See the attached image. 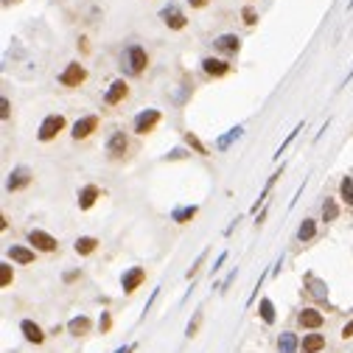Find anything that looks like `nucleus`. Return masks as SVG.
<instances>
[{"label":"nucleus","instance_id":"nucleus-1","mask_svg":"<svg viewBox=\"0 0 353 353\" xmlns=\"http://www.w3.org/2000/svg\"><path fill=\"white\" fill-rule=\"evenodd\" d=\"M123 65H127V70L129 73H143L146 70V65H149V56H146V51H143L140 45H129L127 51H123Z\"/></svg>","mask_w":353,"mask_h":353},{"label":"nucleus","instance_id":"nucleus-2","mask_svg":"<svg viewBox=\"0 0 353 353\" xmlns=\"http://www.w3.org/2000/svg\"><path fill=\"white\" fill-rule=\"evenodd\" d=\"M65 129V118L62 115H48L43 123H39V132H37V137L43 143H48V140H53L59 132Z\"/></svg>","mask_w":353,"mask_h":353},{"label":"nucleus","instance_id":"nucleus-3","mask_svg":"<svg viewBox=\"0 0 353 353\" xmlns=\"http://www.w3.org/2000/svg\"><path fill=\"white\" fill-rule=\"evenodd\" d=\"M85 79H87V70L81 68L79 62H70L68 68L59 73V85H65V87H79Z\"/></svg>","mask_w":353,"mask_h":353},{"label":"nucleus","instance_id":"nucleus-4","mask_svg":"<svg viewBox=\"0 0 353 353\" xmlns=\"http://www.w3.org/2000/svg\"><path fill=\"white\" fill-rule=\"evenodd\" d=\"M157 123H160V110H143L135 115V132L146 135V132H152Z\"/></svg>","mask_w":353,"mask_h":353},{"label":"nucleus","instance_id":"nucleus-5","mask_svg":"<svg viewBox=\"0 0 353 353\" xmlns=\"http://www.w3.org/2000/svg\"><path fill=\"white\" fill-rule=\"evenodd\" d=\"M28 244H34V250H43V253H53L59 247V241L45 230H28Z\"/></svg>","mask_w":353,"mask_h":353},{"label":"nucleus","instance_id":"nucleus-6","mask_svg":"<svg viewBox=\"0 0 353 353\" xmlns=\"http://www.w3.org/2000/svg\"><path fill=\"white\" fill-rule=\"evenodd\" d=\"M143 280H146V269H143V266H132V269H127V272H123L121 286H123V292H127V295H132L135 289H140Z\"/></svg>","mask_w":353,"mask_h":353},{"label":"nucleus","instance_id":"nucleus-7","mask_svg":"<svg viewBox=\"0 0 353 353\" xmlns=\"http://www.w3.org/2000/svg\"><path fill=\"white\" fill-rule=\"evenodd\" d=\"M31 182V171L26 165H17V169L9 171V179H6V191H20Z\"/></svg>","mask_w":353,"mask_h":353},{"label":"nucleus","instance_id":"nucleus-8","mask_svg":"<svg viewBox=\"0 0 353 353\" xmlns=\"http://www.w3.org/2000/svg\"><path fill=\"white\" fill-rule=\"evenodd\" d=\"M160 17H163V23H165L169 28H174V31L185 28V23H188V20H185V14L179 11V6H177V3H169L163 11H160Z\"/></svg>","mask_w":353,"mask_h":353},{"label":"nucleus","instance_id":"nucleus-9","mask_svg":"<svg viewBox=\"0 0 353 353\" xmlns=\"http://www.w3.org/2000/svg\"><path fill=\"white\" fill-rule=\"evenodd\" d=\"M95 129H98V115H85V118H79V121L73 123V137L81 140V137H90Z\"/></svg>","mask_w":353,"mask_h":353},{"label":"nucleus","instance_id":"nucleus-10","mask_svg":"<svg viewBox=\"0 0 353 353\" xmlns=\"http://www.w3.org/2000/svg\"><path fill=\"white\" fill-rule=\"evenodd\" d=\"M107 154H110V157H123V154H127V135L115 129V132L107 137Z\"/></svg>","mask_w":353,"mask_h":353},{"label":"nucleus","instance_id":"nucleus-11","mask_svg":"<svg viewBox=\"0 0 353 353\" xmlns=\"http://www.w3.org/2000/svg\"><path fill=\"white\" fill-rule=\"evenodd\" d=\"M127 93H129V87H127V81L123 79H118V81H112L110 85V90L104 93V104H121L123 98H127Z\"/></svg>","mask_w":353,"mask_h":353},{"label":"nucleus","instance_id":"nucleus-12","mask_svg":"<svg viewBox=\"0 0 353 353\" xmlns=\"http://www.w3.org/2000/svg\"><path fill=\"white\" fill-rule=\"evenodd\" d=\"M20 331H23V337H26L28 342H34V345H43L45 334H43V328H39L37 322H31V320H23V322H20Z\"/></svg>","mask_w":353,"mask_h":353},{"label":"nucleus","instance_id":"nucleus-13","mask_svg":"<svg viewBox=\"0 0 353 353\" xmlns=\"http://www.w3.org/2000/svg\"><path fill=\"white\" fill-rule=\"evenodd\" d=\"M297 322H300L303 328H308V331H317V328L322 325V314L317 308H303L300 317H297Z\"/></svg>","mask_w":353,"mask_h":353},{"label":"nucleus","instance_id":"nucleus-14","mask_svg":"<svg viewBox=\"0 0 353 353\" xmlns=\"http://www.w3.org/2000/svg\"><path fill=\"white\" fill-rule=\"evenodd\" d=\"M202 70H205L207 76H224V73H230V65H227L224 59L207 56V59H202Z\"/></svg>","mask_w":353,"mask_h":353},{"label":"nucleus","instance_id":"nucleus-15","mask_svg":"<svg viewBox=\"0 0 353 353\" xmlns=\"http://www.w3.org/2000/svg\"><path fill=\"white\" fill-rule=\"evenodd\" d=\"M297 348H300V342H297V334L283 331V334L278 337V353H297Z\"/></svg>","mask_w":353,"mask_h":353},{"label":"nucleus","instance_id":"nucleus-16","mask_svg":"<svg viewBox=\"0 0 353 353\" xmlns=\"http://www.w3.org/2000/svg\"><path fill=\"white\" fill-rule=\"evenodd\" d=\"M300 348H303V353H320L325 348V337H322V334H306Z\"/></svg>","mask_w":353,"mask_h":353},{"label":"nucleus","instance_id":"nucleus-17","mask_svg":"<svg viewBox=\"0 0 353 353\" xmlns=\"http://www.w3.org/2000/svg\"><path fill=\"white\" fill-rule=\"evenodd\" d=\"M101 196V191L95 188V185H87V188H81V194H79V207L81 211H90L93 207V202Z\"/></svg>","mask_w":353,"mask_h":353},{"label":"nucleus","instance_id":"nucleus-18","mask_svg":"<svg viewBox=\"0 0 353 353\" xmlns=\"http://www.w3.org/2000/svg\"><path fill=\"white\" fill-rule=\"evenodd\" d=\"M90 328H93V322H90V317H85V314H81V317H73V320L68 322V331H70V334H76V337L87 334Z\"/></svg>","mask_w":353,"mask_h":353},{"label":"nucleus","instance_id":"nucleus-19","mask_svg":"<svg viewBox=\"0 0 353 353\" xmlns=\"http://www.w3.org/2000/svg\"><path fill=\"white\" fill-rule=\"evenodd\" d=\"M9 258L17 261V264H34V250L26 247H9Z\"/></svg>","mask_w":353,"mask_h":353},{"label":"nucleus","instance_id":"nucleus-20","mask_svg":"<svg viewBox=\"0 0 353 353\" xmlns=\"http://www.w3.org/2000/svg\"><path fill=\"white\" fill-rule=\"evenodd\" d=\"M95 247H98V238H93V236H79V238H76V253H79V255L95 253Z\"/></svg>","mask_w":353,"mask_h":353},{"label":"nucleus","instance_id":"nucleus-21","mask_svg":"<svg viewBox=\"0 0 353 353\" xmlns=\"http://www.w3.org/2000/svg\"><path fill=\"white\" fill-rule=\"evenodd\" d=\"M238 45H241V43H238L236 34H221V37L216 39V48H219V51H227V53H236Z\"/></svg>","mask_w":353,"mask_h":353},{"label":"nucleus","instance_id":"nucleus-22","mask_svg":"<svg viewBox=\"0 0 353 353\" xmlns=\"http://www.w3.org/2000/svg\"><path fill=\"white\" fill-rule=\"evenodd\" d=\"M241 135H244V127H233L230 132H227V135H221L219 140H216V149H221V152H224V149H230V143H236Z\"/></svg>","mask_w":353,"mask_h":353},{"label":"nucleus","instance_id":"nucleus-23","mask_svg":"<svg viewBox=\"0 0 353 353\" xmlns=\"http://www.w3.org/2000/svg\"><path fill=\"white\" fill-rule=\"evenodd\" d=\"M317 236V221L314 219H303V224L297 227V238L300 241H311Z\"/></svg>","mask_w":353,"mask_h":353},{"label":"nucleus","instance_id":"nucleus-24","mask_svg":"<svg viewBox=\"0 0 353 353\" xmlns=\"http://www.w3.org/2000/svg\"><path fill=\"white\" fill-rule=\"evenodd\" d=\"M196 216V205H188V207H177V211H171V221H177V224H185V221H191Z\"/></svg>","mask_w":353,"mask_h":353},{"label":"nucleus","instance_id":"nucleus-25","mask_svg":"<svg viewBox=\"0 0 353 353\" xmlns=\"http://www.w3.org/2000/svg\"><path fill=\"white\" fill-rule=\"evenodd\" d=\"M337 216H339L337 202H334V199H328V196H325V202H322V221H337Z\"/></svg>","mask_w":353,"mask_h":353},{"label":"nucleus","instance_id":"nucleus-26","mask_svg":"<svg viewBox=\"0 0 353 353\" xmlns=\"http://www.w3.org/2000/svg\"><path fill=\"white\" fill-rule=\"evenodd\" d=\"M258 311H261V320L266 322V325H272L275 322V306H272V300H261V306H258Z\"/></svg>","mask_w":353,"mask_h":353},{"label":"nucleus","instance_id":"nucleus-27","mask_svg":"<svg viewBox=\"0 0 353 353\" xmlns=\"http://www.w3.org/2000/svg\"><path fill=\"white\" fill-rule=\"evenodd\" d=\"M280 171H283V169H280ZM280 171H275V174H272V177L266 179V185H264V191H261V196H258V202H255V207H253V211H258V205H264V202H266V196H269V191H272V185L278 182Z\"/></svg>","mask_w":353,"mask_h":353},{"label":"nucleus","instance_id":"nucleus-28","mask_svg":"<svg viewBox=\"0 0 353 353\" xmlns=\"http://www.w3.org/2000/svg\"><path fill=\"white\" fill-rule=\"evenodd\" d=\"M339 196H342V202L353 205V177H345L342 179V185H339Z\"/></svg>","mask_w":353,"mask_h":353},{"label":"nucleus","instance_id":"nucleus-29","mask_svg":"<svg viewBox=\"0 0 353 353\" xmlns=\"http://www.w3.org/2000/svg\"><path fill=\"white\" fill-rule=\"evenodd\" d=\"M297 132H303V123H297V127H295V129H292V132H289V137H286V140H283V143H280V149H278V152H275V157H280V154H283V152H286V149H289V146H292V140H295V137H297Z\"/></svg>","mask_w":353,"mask_h":353},{"label":"nucleus","instance_id":"nucleus-30","mask_svg":"<svg viewBox=\"0 0 353 353\" xmlns=\"http://www.w3.org/2000/svg\"><path fill=\"white\" fill-rule=\"evenodd\" d=\"M185 143H188L191 149H196V154H207V149H205V146H202V143H199V137H196V135L185 132Z\"/></svg>","mask_w":353,"mask_h":353},{"label":"nucleus","instance_id":"nucleus-31","mask_svg":"<svg viewBox=\"0 0 353 353\" xmlns=\"http://www.w3.org/2000/svg\"><path fill=\"white\" fill-rule=\"evenodd\" d=\"M241 17H244V23H247V26H255V23H258V14H255V9H253V6H244Z\"/></svg>","mask_w":353,"mask_h":353},{"label":"nucleus","instance_id":"nucleus-32","mask_svg":"<svg viewBox=\"0 0 353 353\" xmlns=\"http://www.w3.org/2000/svg\"><path fill=\"white\" fill-rule=\"evenodd\" d=\"M199 322H202V311H196V314H194V320L188 322V328H185V337H194V334H196V328H199Z\"/></svg>","mask_w":353,"mask_h":353},{"label":"nucleus","instance_id":"nucleus-33","mask_svg":"<svg viewBox=\"0 0 353 353\" xmlns=\"http://www.w3.org/2000/svg\"><path fill=\"white\" fill-rule=\"evenodd\" d=\"M205 258H207V250H202V253H199V258L194 261V266L188 269V278H196V272H199V266H202V264H205Z\"/></svg>","mask_w":353,"mask_h":353},{"label":"nucleus","instance_id":"nucleus-34","mask_svg":"<svg viewBox=\"0 0 353 353\" xmlns=\"http://www.w3.org/2000/svg\"><path fill=\"white\" fill-rule=\"evenodd\" d=\"M11 278H14V272H11V266H0V286H3V289H6V286H9L11 283Z\"/></svg>","mask_w":353,"mask_h":353},{"label":"nucleus","instance_id":"nucleus-35","mask_svg":"<svg viewBox=\"0 0 353 353\" xmlns=\"http://www.w3.org/2000/svg\"><path fill=\"white\" fill-rule=\"evenodd\" d=\"M308 283H311V286H314V289H311V292H314V295H317V297H325V295H328V289H322V283H320V280H314V278H308Z\"/></svg>","mask_w":353,"mask_h":353},{"label":"nucleus","instance_id":"nucleus-36","mask_svg":"<svg viewBox=\"0 0 353 353\" xmlns=\"http://www.w3.org/2000/svg\"><path fill=\"white\" fill-rule=\"evenodd\" d=\"M0 118H9V98H0Z\"/></svg>","mask_w":353,"mask_h":353},{"label":"nucleus","instance_id":"nucleus-37","mask_svg":"<svg viewBox=\"0 0 353 353\" xmlns=\"http://www.w3.org/2000/svg\"><path fill=\"white\" fill-rule=\"evenodd\" d=\"M224 261H227V253H221V255H219V258H216V264H213V266H211V272H213V275H216V272H219V269H221V264H224Z\"/></svg>","mask_w":353,"mask_h":353},{"label":"nucleus","instance_id":"nucleus-38","mask_svg":"<svg viewBox=\"0 0 353 353\" xmlns=\"http://www.w3.org/2000/svg\"><path fill=\"white\" fill-rule=\"evenodd\" d=\"M179 157H188L185 149H171V152H169V160H179Z\"/></svg>","mask_w":353,"mask_h":353},{"label":"nucleus","instance_id":"nucleus-39","mask_svg":"<svg viewBox=\"0 0 353 353\" xmlns=\"http://www.w3.org/2000/svg\"><path fill=\"white\" fill-rule=\"evenodd\" d=\"M157 295H160V289H154V292H152V297H149V303H146V308H143V317L149 314V308H152V303H154V300H157Z\"/></svg>","mask_w":353,"mask_h":353},{"label":"nucleus","instance_id":"nucleus-40","mask_svg":"<svg viewBox=\"0 0 353 353\" xmlns=\"http://www.w3.org/2000/svg\"><path fill=\"white\" fill-rule=\"evenodd\" d=\"M342 337H345V339H350V337H353V320H350L348 325L342 328Z\"/></svg>","mask_w":353,"mask_h":353},{"label":"nucleus","instance_id":"nucleus-41","mask_svg":"<svg viewBox=\"0 0 353 353\" xmlns=\"http://www.w3.org/2000/svg\"><path fill=\"white\" fill-rule=\"evenodd\" d=\"M107 328H110V314L101 317V331H107Z\"/></svg>","mask_w":353,"mask_h":353},{"label":"nucleus","instance_id":"nucleus-42","mask_svg":"<svg viewBox=\"0 0 353 353\" xmlns=\"http://www.w3.org/2000/svg\"><path fill=\"white\" fill-rule=\"evenodd\" d=\"M191 6H194V9H202V6H207V0H188Z\"/></svg>","mask_w":353,"mask_h":353},{"label":"nucleus","instance_id":"nucleus-43","mask_svg":"<svg viewBox=\"0 0 353 353\" xmlns=\"http://www.w3.org/2000/svg\"><path fill=\"white\" fill-rule=\"evenodd\" d=\"M135 350V345H123V348H118L115 353H132Z\"/></svg>","mask_w":353,"mask_h":353}]
</instances>
